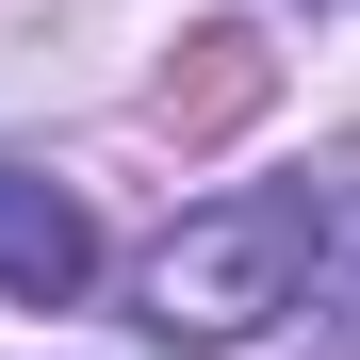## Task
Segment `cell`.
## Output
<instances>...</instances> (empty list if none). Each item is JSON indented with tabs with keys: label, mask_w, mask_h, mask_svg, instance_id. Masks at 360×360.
Listing matches in <instances>:
<instances>
[{
	"label": "cell",
	"mask_w": 360,
	"mask_h": 360,
	"mask_svg": "<svg viewBox=\"0 0 360 360\" xmlns=\"http://www.w3.org/2000/svg\"><path fill=\"white\" fill-rule=\"evenodd\" d=\"M311 246H328V197H311V180H246V197L180 213L164 246H148L131 295H148V328H164V344H246V328L295 311Z\"/></svg>",
	"instance_id": "obj_1"
},
{
	"label": "cell",
	"mask_w": 360,
	"mask_h": 360,
	"mask_svg": "<svg viewBox=\"0 0 360 360\" xmlns=\"http://www.w3.org/2000/svg\"><path fill=\"white\" fill-rule=\"evenodd\" d=\"M98 278V229L66 180H0V295H33V311H66V295Z\"/></svg>",
	"instance_id": "obj_2"
},
{
	"label": "cell",
	"mask_w": 360,
	"mask_h": 360,
	"mask_svg": "<svg viewBox=\"0 0 360 360\" xmlns=\"http://www.w3.org/2000/svg\"><path fill=\"white\" fill-rule=\"evenodd\" d=\"M278 49L262 33H197V66H164V131H229V115H262Z\"/></svg>",
	"instance_id": "obj_3"
},
{
	"label": "cell",
	"mask_w": 360,
	"mask_h": 360,
	"mask_svg": "<svg viewBox=\"0 0 360 360\" xmlns=\"http://www.w3.org/2000/svg\"><path fill=\"white\" fill-rule=\"evenodd\" d=\"M328 344H344V360H360V262H344V278H328Z\"/></svg>",
	"instance_id": "obj_4"
}]
</instances>
